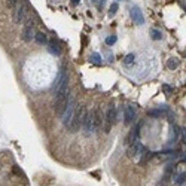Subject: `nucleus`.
Wrapping results in <instances>:
<instances>
[{
  "label": "nucleus",
  "instance_id": "obj_6",
  "mask_svg": "<svg viewBox=\"0 0 186 186\" xmlns=\"http://www.w3.org/2000/svg\"><path fill=\"white\" fill-rule=\"evenodd\" d=\"M84 128V135L85 137H90L91 134L96 133V127H94V115H92V110L90 113H86V118H85V122L82 125Z\"/></svg>",
  "mask_w": 186,
  "mask_h": 186
},
{
  "label": "nucleus",
  "instance_id": "obj_11",
  "mask_svg": "<svg viewBox=\"0 0 186 186\" xmlns=\"http://www.w3.org/2000/svg\"><path fill=\"white\" fill-rule=\"evenodd\" d=\"M134 119H135V110L131 106H127L124 110V124L130 125Z\"/></svg>",
  "mask_w": 186,
  "mask_h": 186
},
{
  "label": "nucleus",
  "instance_id": "obj_2",
  "mask_svg": "<svg viewBox=\"0 0 186 186\" xmlns=\"http://www.w3.org/2000/svg\"><path fill=\"white\" fill-rule=\"evenodd\" d=\"M76 107H78L76 106V98H74V96H70L68 97V101H67V107H66V110L61 115V124L67 130H68V127H70V124H72V119H73Z\"/></svg>",
  "mask_w": 186,
  "mask_h": 186
},
{
  "label": "nucleus",
  "instance_id": "obj_7",
  "mask_svg": "<svg viewBox=\"0 0 186 186\" xmlns=\"http://www.w3.org/2000/svg\"><path fill=\"white\" fill-rule=\"evenodd\" d=\"M34 21L31 18H28L25 21V25H24V30H23V39L25 42H31L34 39Z\"/></svg>",
  "mask_w": 186,
  "mask_h": 186
},
{
  "label": "nucleus",
  "instance_id": "obj_26",
  "mask_svg": "<svg viewBox=\"0 0 186 186\" xmlns=\"http://www.w3.org/2000/svg\"><path fill=\"white\" fill-rule=\"evenodd\" d=\"M182 141L186 145V128H182Z\"/></svg>",
  "mask_w": 186,
  "mask_h": 186
},
{
  "label": "nucleus",
  "instance_id": "obj_23",
  "mask_svg": "<svg viewBox=\"0 0 186 186\" xmlns=\"http://www.w3.org/2000/svg\"><path fill=\"white\" fill-rule=\"evenodd\" d=\"M18 2H19V0H6V5H8V8H9V9H12V11H14V9L17 8Z\"/></svg>",
  "mask_w": 186,
  "mask_h": 186
},
{
  "label": "nucleus",
  "instance_id": "obj_21",
  "mask_svg": "<svg viewBox=\"0 0 186 186\" xmlns=\"http://www.w3.org/2000/svg\"><path fill=\"white\" fill-rule=\"evenodd\" d=\"M106 45L107 46H112V45H115V42H116V36L115 34H112V36H109V37H106Z\"/></svg>",
  "mask_w": 186,
  "mask_h": 186
},
{
  "label": "nucleus",
  "instance_id": "obj_27",
  "mask_svg": "<svg viewBox=\"0 0 186 186\" xmlns=\"http://www.w3.org/2000/svg\"><path fill=\"white\" fill-rule=\"evenodd\" d=\"M78 3H79V0H72V5H73V6H76Z\"/></svg>",
  "mask_w": 186,
  "mask_h": 186
},
{
  "label": "nucleus",
  "instance_id": "obj_20",
  "mask_svg": "<svg viewBox=\"0 0 186 186\" xmlns=\"http://www.w3.org/2000/svg\"><path fill=\"white\" fill-rule=\"evenodd\" d=\"M134 54H128V55L124 58V64L125 66H133V63H134Z\"/></svg>",
  "mask_w": 186,
  "mask_h": 186
},
{
  "label": "nucleus",
  "instance_id": "obj_3",
  "mask_svg": "<svg viewBox=\"0 0 186 186\" xmlns=\"http://www.w3.org/2000/svg\"><path fill=\"white\" fill-rule=\"evenodd\" d=\"M103 122H104V133H109L110 131V128H112L113 124H116V107L110 106L109 107V110H107L106 116H104V119H103Z\"/></svg>",
  "mask_w": 186,
  "mask_h": 186
},
{
  "label": "nucleus",
  "instance_id": "obj_24",
  "mask_svg": "<svg viewBox=\"0 0 186 186\" xmlns=\"http://www.w3.org/2000/svg\"><path fill=\"white\" fill-rule=\"evenodd\" d=\"M91 60H92V63H96V64H100V60H101V58H100L98 54H92V55H91Z\"/></svg>",
  "mask_w": 186,
  "mask_h": 186
},
{
  "label": "nucleus",
  "instance_id": "obj_22",
  "mask_svg": "<svg viewBox=\"0 0 186 186\" xmlns=\"http://www.w3.org/2000/svg\"><path fill=\"white\" fill-rule=\"evenodd\" d=\"M162 91L164 92H165V96H171V94H173V88H171V86H170V85H167V84H162Z\"/></svg>",
  "mask_w": 186,
  "mask_h": 186
},
{
  "label": "nucleus",
  "instance_id": "obj_18",
  "mask_svg": "<svg viewBox=\"0 0 186 186\" xmlns=\"http://www.w3.org/2000/svg\"><path fill=\"white\" fill-rule=\"evenodd\" d=\"M167 67L170 68V70H174V68L179 67V60L177 58H170L168 61H167Z\"/></svg>",
  "mask_w": 186,
  "mask_h": 186
},
{
  "label": "nucleus",
  "instance_id": "obj_25",
  "mask_svg": "<svg viewBox=\"0 0 186 186\" xmlns=\"http://www.w3.org/2000/svg\"><path fill=\"white\" fill-rule=\"evenodd\" d=\"M116 11H118V3H113V5L110 6V15L116 14Z\"/></svg>",
  "mask_w": 186,
  "mask_h": 186
},
{
  "label": "nucleus",
  "instance_id": "obj_1",
  "mask_svg": "<svg viewBox=\"0 0 186 186\" xmlns=\"http://www.w3.org/2000/svg\"><path fill=\"white\" fill-rule=\"evenodd\" d=\"M86 107L85 106H78L76 110H74L73 119H72V124L68 127V131L70 133H78L79 128H82V125L85 122V118H86Z\"/></svg>",
  "mask_w": 186,
  "mask_h": 186
},
{
  "label": "nucleus",
  "instance_id": "obj_4",
  "mask_svg": "<svg viewBox=\"0 0 186 186\" xmlns=\"http://www.w3.org/2000/svg\"><path fill=\"white\" fill-rule=\"evenodd\" d=\"M145 146H143V143L139 140H135L133 145L128 146V156L131 159H140V156L145 153Z\"/></svg>",
  "mask_w": 186,
  "mask_h": 186
},
{
  "label": "nucleus",
  "instance_id": "obj_8",
  "mask_svg": "<svg viewBox=\"0 0 186 186\" xmlns=\"http://www.w3.org/2000/svg\"><path fill=\"white\" fill-rule=\"evenodd\" d=\"M180 134H182L180 127L176 124H171V130H170V137H168V140H167V146H173L176 141L179 140Z\"/></svg>",
  "mask_w": 186,
  "mask_h": 186
},
{
  "label": "nucleus",
  "instance_id": "obj_16",
  "mask_svg": "<svg viewBox=\"0 0 186 186\" xmlns=\"http://www.w3.org/2000/svg\"><path fill=\"white\" fill-rule=\"evenodd\" d=\"M156 156V153L155 152H149V150H145V153L140 156V162L141 164H146L147 161H150L152 158H155Z\"/></svg>",
  "mask_w": 186,
  "mask_h": 186
},
{
  "label": "nucleus",
  "instance_id": "obj_19",
  "mask_svg": "<svg viewBox=\"0 0 186 186\" xmlns=\"http://www.w3.org/2000/svg\"><path fill=\"white\" fill-rule=\"evenodd\" d=\"M150 36H152L153 40H161L162 39V33H161L159 30H156V28H152V30H150Z\"/></svg>",
  "mask_w": 186,
  "mask_h": 186
},
{
  "label": "nucleus",
  "instance_id": "obj_5",
  "mask_svg": "<svg viewBox=\"0 0 186 186\" xmlns=\"http://www.w3.org/2000/svg\"><path fill=\"white\" fill-rule=\"evenodd\" d=\"M14 11H15L14 12V21H15V24H21L25 19V14H27V5H25V2L19 0L17 8Z\"/></svg>",
  "mask_w": 186,
  "mask_h": 186
},
{
  "label": "nucleus",
  "instance_id": "obj_12",
  "mask_svg": "<svg viewBox=\"0 0 186 186\" xmlns=\"http://www.w3.org/2000/svg\"><path fill=\"white\" fill-rule=\"evenodd\" d=\"M92 115H94V127H96V131H98L103 125V116L100 109H94L92 110Z\"/></svg>",
  "mask_w": 186,
  "mask_h": 186
},
{
  "label": "nucleus",
  "instance_id": "obj_14",
  "mask_svg": "<svg viewBox=\"0 0 186 186\" xmlns=\"http://www.w3.org/2000/svg\"><path fill=\"white\" fill-rule=\"evenodd\" d=\"M48 49H49V52H51V54H54V55H60V52H61V49H60V45H58V42H57L55 39H52L51 42H49Z\"/></svg>",
  "mask_w": 186,
  "mask_h": 186
},
{
  "label": "nucleus",
  "instance_id": "obj_13",
  "mask_svg": "<svg viewBox=\"0 0 186 186\" xmlns=\"http://www.w3.org/2000/svg\"><path fill=\"white\" fill-rule=\"evenodd\" d=\"M168 112V109H167V106L164 107H159V109H153V110H149V116H152V118H161V116H164L165 113Z\"/></svg>",
  "mask_w": 186,
  "mask_h": 186
},
{
  "label": "nucleus",
  "instance_id": "obj_9",
  "mask_svg": "<svg viewBox=\"0 0 186 186\" xmlns=\"http://www.w3.org/2000/svg\"><path fill=\"white\" fill-rule=\"evenodd\" d=\"M140 128H141V124L134 125V127L131 128L130 133H128V135L125 137V146H130V145H133V143L137 140V134H139Z\"/></svg>",
  "mask_w": 186,
  "mask_h": 186
},
{
  "label": "nucleus",
  "instance_id": "obj_15",
  "mask_svg": "<svg viewBox=\"0 0 186 186\" xmlns=\"http://www.w3.org/2000/svg\"><path fill=\"white\" fill-rule=\"evenodd\" d=\"M173 179H174L173 186H182L183 183H186V173H180L177 176H173Z\"/></svg>",
  "mask_w": 186,
  "mask_h": 186
},
{
  "label": "nucleus",
  "instance_id": "obj_10",
  "mask_svg": "<svg viewBox=\"0 0 186 186\" xmlns=\"http://www.w3.org/2000/svg\"><path fill=\"white\" fill-rule=\"evenodd\" d=\"M130 15H131V19H133L135 24H139V25L145 24V17H143L141 11L139 9V8H137V6H133V8H131Z\"/></svg>",
  "mask_w": 186,
  "mask_h": 186
},
{
  "label": "nucleus",
  "instance_id": "obj_17",
  "mask_svg": "<svg viewBox=\"0 0 186 186\" xmlns=\"http://www.w3.org/2000/svg\"><path fill=\"white\" fill-rule=\"evenodd\" d=\"M34 40L39 43V45H45L46 42H48V36H46L45 33H36V36H34Z\"/></svg>",
  "mask_w": 186,
  "mask_h": 186
}]
</instances>
